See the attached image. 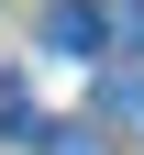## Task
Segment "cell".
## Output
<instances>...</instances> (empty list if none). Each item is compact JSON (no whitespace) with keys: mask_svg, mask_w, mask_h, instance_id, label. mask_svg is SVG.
<instances>
[{"mask_svg":"<svg viewBox=\"0 0 144 155\" xmlns=\"http://www.w3.org/2000/svg\"><path fill=\"white\" fill-rule=\"evenodd\" d=\"M111 22V45H144V0H122V11H100Z\"/></svg>","mask_w":144,"mask_h":155,"instance_id":"3","label":"cell"},{"mask_svg":"<svg viewBox=\"0 0 144 155\" xmlns=\"http://www.w3.org/2000/svg\"><path fill=\"white\" fill-rule=\"evenodd\" d=\"M100 111H111L122 133H144V67H111L100 78Z\"/></svg>","mask_w":144,"mask_h":155,"instance_id":"2","label":"cell"},{"mask_svg":"<svg viewBox=\"0 0 144 155\" xmlns=\"http://www.w3.org/2000/svg\"><path fill=\"white\" fill-rule=\"evenodd\" d=\"M33 33H45L55 55H100V45H111V22H100V0H55V11H45Z\"/></svg>","mask_w":144,"mask_h":155,"instance_id":"1","label":"cell"},{"mask_svg":"<svg viewBox=\"0 0 144 155\" xmlns=\"http://www.w3.org/2000/svg\"><path fill=\"white\" fill-rule=\"evenodd\" d=\"M33 144H45V155H100L89 133H33Z\"/></svg>","mask_w":144,"mask_h":155,"instance_id":"4","label":"cell"}]
</instances>
